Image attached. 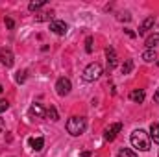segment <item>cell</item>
I'll return each instance as SVG.
<instances>
[{"label": "cell", "mask_w": 159, "mask_h": 157, "mask_svg": "<svg viewBox=\"0 0 159 157\" xmlns=\"http://www.w3.org/2000/svg\"><path fill=\"white\" fill-rule=\"evenodd\" d=\"M81 157H91V152H83V154H81Z\"/></svg>", "instance_id": "obj_26"}, {"label": "cell", "mask_w": 159, "mask_h": 157, "mask_svg": "<svg viewBox=\"0 0 159 157\" xmlns=\"http://www.w3.org/2000/svg\"><path fill=\"white\" fill-rule=\"evenodd\" d=\"M119 157H139V155L129 148H122V150H119Z\"/></svg>", "instance_id": "obj_17"}, {"label": "cell", "mask_w": 159, "mask_h": 157, "mask_svg": "<svg viewBox=\"0 0 159 157\" xmlns=\"http://www.w3.org/2000/svg\"><path fill=\"white\" fill-rule=\"evenodd\" d=\"M2 91H4V89H2V85H0V92H2Z\"/></svg>", "instance_id": "obj_28"}, {"label": "cell", "mask_w": 159, "mask_h": 157, "mask_svg": "<svg viewBox=\"0 0 159 157\" xmlns=\"http://www.w3.org/2000/svg\"><path fill=\"white\" fill-rule=\"evenodd\" d=\"M30 117L32 118H44L46 117V111L43 109L41 104H34V105L30 107Z\"/></svg>", "instance_id": "obj_9"}, {"label": "cell", "mask_w": 159, "mask_h": 157, "mask_svg": "<svg viewBox=\"0 0 159 157\" xmlns=\"http://www.w3.org/2000/svg\"><path fill=\"white\" fill-rule=\"evenodd\" d=\"M85 128H87V120L83 117H72V118L67 120V131H69L72 137L81 135V133L85 131Z\"/></svg>", "instance_id": "obj_2"}, {"label": "cell", "mask_w": 159, "mask_h": 157, "mask_svg": "<svg viewBox=\"0 0 159 157\" xmlns=\"http://www.w3.org/2000/svg\"><path fill=\"white\" fill-rule=\"evenodd\" d=\"M17 81H19V83H22V81H24V79H26V70H22V72H17Z\"/></svg>", "instance_id": "obj_23"}, {"label": "cell", "mask_w": 159, "mask_h": 157, "mask_svg": "<svg viewBox=\"0 0 159 157\" xmlns=\"http://www.w3.org/2000/svg\"><path fill=\"white\" fill-rule=\"evenodd\" d=\"M131 144H133V148H137V150H141V152H148L150 150V135L144 131V129H135L133 133H131Z\"/></svg>", "instance_id": "obj_1"}, {"label": "cell", "mask_w": 159, "mask_h": 157, "mask_svg": "<svg viewBox=\"0 0 159 157\" xmlns=\"http://www.w3.org/2000/svg\"><path fill=\"white\" fill-rule=\"evenodd\" d=\"M154 24H156V19H154V17H148V19H144V20H143V24L139 26V35H144V34H146V32H148V30H150Z\"/></svg>", "instance_id": "obj_10"}, {"label": "cell", "mask_w": 159, "mask_h": 157, "mask_svg": "<svg viewBox=\"0 0 159 157\" xmlns=\"http://www.w3.org/2000/svg\"><path fill=\"white\" fill-rule=\"evenodd\" d=\"M50 30H52L56 35H65L67 30H69V26H67V22H63V20H52V22H50Z\"/></svg>", "instance_id": "obj_7"}, {"label": "cell", "mask_w": 159, "mask_h": 157, "mask_svg": "<svg viewBox=\"0 0 159 157\" xmlns=\"http://www.w3.org/2000/svg\"><path fill=\"white\" fill-rule=\"evenodd\" d=\"M7 109H9V102L7 100H0V113H4Z\"/></svg>", "instance_id": "obj_22"}, {"label": "cell", "mask_w": 159, "mask_h": 157, "mask_svg": "<svg viewBox=\"0 0 159 157\" xmlns=\"http://www.w3.org/2000/svg\"><path fill=\"white\" fill-rule=\"evenodd\" d=\"M150 139H152L156 144H159V124L157 122H154V124L150 126Z\"/></svg>", "instance_id": "obj_13"}, {"label": "cell", "mask_w": 159, "mask_h": 157, "mask_svg": "<svg viewBox=\"0 0 159 157\" xmlns=\"http://www.w3.org/2000/svg\"><path fill=\"white\" fill-rule=\"evenodd\" d=\"M129 100L131 102H137V104H143L144 102V91L143 89H135L129 92Z\"/></svg>", "instance_id": "obj_11"}, {"label": "cell", "mask_w": 159, "mask_h": 157, "mask_svg": "<svg viewBox=\"0 0 159 157\" xmlns=\"http://www.w3.org/2000/svg\"><path fill=\"white\" fill-rule=\"evenodd\" d=\"M157 65H159V61H157Z\"/></svg>", "instance_id": "obj_29"}, {"label": "cell", "mask_w": 159, "mask_h": 157, "mask_svg": "<svg viewBox=\"0 0 159 157\" xmlns=\"http://www.w3.org/2000/svg\"><path fill=\"white\" fill-rule=\"evenodd\" d=\"M4 22H6V26H7V28H9V30H13V28H15V22H13V20H11V19H6V20H4Z\"/></svg>", "instance_id": "obj_24"}, {"label": "cell", "mask_w": 159, "mask_h": 157, "mask_svg": "<svg viewBox=\"0 0 159 157\" xmlns=\"http://www.w3.org/2000/svg\"><path fill=\"white\" fill-rule=\"evenodd\" d=\"M52 19V13H39V15H35V20H50Z\"/></svg>", "instance_id": "obj_20"}, {"label": "cell", "mask_w": 159, "mask_h": 157, "mask_svg": "<svg viewBox=\"0 0 159 157\" xmlns=\"http://www.w3.org/2000/svg\"><path fill=\"white\" fill-rule=\"evenodd\" d=\"M146 46H148V50H154L156 46H159V34H152L148 39H146V43H144Z\"/></svg>", "instance_id": "obj_12"}, {"label": "cell", "mask_w": 159, "mask_h": 157, "mask_svg": "<svg viewBox=\"0 0 159 157\" xmlns=\"http://www.w3.org/2000/svg\"><path fill=\"white\" fill-rule=\"evenodd\" d=\"M44 4H46L44 0H39V2H30V6H28V9H30V11H35V9H41V7H43Z\"/></svg>", "instance_id": "obj_19"}, {"label": "cell", "mask_w": 159, "mask_h": 157, "mask_svg": "<svg viewBox=\"0 0 159 157\" xmlns=\"http://www.w3.org/2000/svg\"><path fill=\"white\" fill-rule=\"evenodd\" d=\"M46 117L50 118V120H54V122H56V120H59V115H57V111H56V107H54V105H50V107L46 109Z\"/></svg>", "instance_id": "obj_16"}, {"label": "cell", "mask_w": 159, "mask_h": 157, "mask_svg": "<svg viewBox=\"0 0 159 157\" xmlns=\"http://www.w3.org/2000/svg\"><path fill=\"white\" fill-rule=\"evenodd\" d=\"M70 89H72V83H70V79L69 78H59L56 81V92L59 94V96H67L69 92H70Z\"/></svg>", "instance_id": "obj_4"}, {"label": "cell", "mask_w": 159, "mask_h": 157, "mask_svg": "<svg viewBox=\"0 0 159 157\" xmlns=\"http://www.w3.org/2000/svg\"><path fill=\"white\" fill-rule=\"evenodd\" d=\"M2 129H4V120L0 118V133H2Z\"/></svg>", "instance_id": "obj_27"}, {"label": "cell", "mask_w": 159, "mask_h": 157, "mask_svg": "<svg viewBox=\"0 0 159 157\" xmlns=\"http://www.w3.org/2000/svg\"><path fill=\"white\" fill-rule=\"evenodd\" d=\"M100 76H102V65L100 63H91L83 70V79L85 81H96Z\"/></svg>", "instance_id": "obj_3"}, {"label": "cell", "mask_w": 159, "mask_h": 157, "mask_svg": "<svg viewBox=\"0 0 159 157\" xmlns=\"http://www.w3.org/2000/svg\"><path fill=\"white\" fill-rule=\"evenodd\" d=\"M106 56H107V70L111 72V70L117 67V54H115L113 48H107V50H106Z\"/></svg>", "instance_id": "obj_8"}, {"label": "cell", "mask_w": 159, "mask_h": 157, "mask_svg": "<svg viewBox=\"0 0 159 157\" xmlns=\"http://www.w3.org/2000/svg\"><path fill=\"white\" fill-rule=\"evenodd\" d=\"M0 63L6 67V69H11L13 63H15V57H13V52L9 48H2L0 50Z\"/></svg>", "instance_id": "obj_5"}, {"label": "cell", "mask_w": 159, "mask_h": 157, "mask_svg": "<svg viewBox=\"0 0 159 157\" xmlns=\"http://www.w3.org/2000/svg\"><path fill=\"white\" fill-rule=\"evenodd\" d=\"M143 59H144L146 63H152V61H156V59H157V54H156V50H146V52H143Z\"/></svg>", "instance_id": "obj_15"}, {"label": "cell", "mask_w": 159, "mask_h": 157, "mask_svg": "<svg viewBox=\"0 0 159 157\" xmlns=\"http://www.w3.org/2000/svg\"><path fill=\"white\" fill-rule=\"evenodd\" d=\"M85 52H87V54L93 52V37H87V39H85Z\"/></svg>", "instance_id": "obj_21"}, {"label": "cell", "mask_w": 159, "mask_h": 157, "mask_svg": "<svg viewBox=\"0 0 159 157\" xmlns=\"http://www.w3.org/2000/svg\"><path fill=\"white\" fill-rule=\"evenodd\" d=\"M157 157H159V155H157Z\"/></svg>", "instance_id": "obj_30"}, {"label": "cell", "mask_w": 159, "mask_h": 157, "mask_svg": "<svg viewBox=\"0 0 159 157\" xmlns=\"http://www.w3.org/2000/svg\"><path fill=\"white\" fill-rule=\"evenodd\" d=\"M131 69H133V61L131 59H126V63L122 65V74H129Z\"/></svg>", "instance_id": "obj_18"}, {"label": "cell", "mask_w": 159, "mask_h": 157, "mask_svg": "<svg viewBox=\"0 0 159 157\" xmlns=\"http://www.w3.org/2000/svg\"><path fill=\"white\" fill-rule=\"evenodd\" d=\"M120 129H122V124H120V122L111 124V126L106 129V133H104V139H106V141H109V142H111V141H115V139H117V135L120 133Z\"/></svg>", "instance_id": "obj_6"}, {"label": "cell", "mask_w": 159, "mask_h": 157, "mask_svg": "<svg viewBox=\"0 0 159 157\" xmlns=\"http://www.w3.org/2000/svg\"><path fill=\"white\" fill-rule=\"evenodd\" d=\"M154 100H156V104H159V89L154 92Z\"/></svg>", "instance_id": "obj_25"}, {"label": "cell", "mask_w": 159, "mask_h": 157, "mask_svg": "<svg viewBox=\"0 0 159 157\" xmlns=\"http://www.w3.org/2000/svg\"><path fill=\"white\" fill-rule=\"evenodd\" d=\"M30 146L35 150V152H41L43 146H44V139L43 137H37V139H30Z\"/></svg>", "instance_id": "obj_14"}]
</instances>
